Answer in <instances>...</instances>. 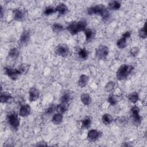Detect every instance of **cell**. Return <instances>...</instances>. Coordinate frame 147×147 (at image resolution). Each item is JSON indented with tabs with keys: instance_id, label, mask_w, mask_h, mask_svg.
<instances>
[{
	"instance_id": "12",
	"label": "cell",
	"mask_w": 147,
	"mask_h": 147,
	"mask_svg": "<svg viewBox=\"0 0 147 147\" xmlns=\"http://www.w3.org/2000/svg\"><path fill=\"white\" fill-rule=\"evenodd\" d=\"M31 112V107L30 106L28 105H23L20 109L19 110V115L22 117H25L28 116Z\"/></svg>"
},
{
	"instance_id": "2",
	"label": "cell",
	"mask_w": 147,
	"mask_h": 147,
	"mask_svg": "<svg viewBox=\"0 0 147 147\" xmlns=\"http://www.w3.org/2000/svg\"><path fill=\"white\" fill-rule=\"evenodd\" d=\"M87 25L86 21L81 20L69 23L67 26V29L72 35H76L80 32H84L86 29Z\"/></svg>"
},
{
	"instance_id": "21",
	"label": "cell",
	"mask_w": 147,
	"mask_h": 147,
	"mask_svg": "<svg viewBox=\"0 0 147 147\" xmlns=\"http://www.w3.org/2000/svg\"><path fill=\"white\" fill-rule=\"evenodd\" d=\"M63 116L61 113H56L53 115L52 118V122L55 125H59L63 121Z\"/></svg>"
},
{
	"instance_id": "6",
	"label": "cell",
	"mask_w": 147,
	"mask_h": 147,
	"mask_svg": "<svg viewBox=\"0 0 147 147\" xmlns=\"http://www.w3.org/2000/svg\"><path fill=\"white\" fill-rule=\"evenodd\" d=\"M109 52V48L106 45H100L95 49V56L99 59L103 60L107 57Z\"/></svg>"
},
{
	"instance_id": "10",
	"label": "cell",
	"mask_w": 147,
	"mask_h": 147,
	"mask_svg": "<svg viewBox=\"0 0 147 147\" xmlns=\"http://www.w3.org/2000/svg\"><path fill=\"white\" fill-rule=\"evenodd\" d=\"M40 96V92L38 89L34 87H31L29 90V99L30 102L36 100Z\"/></svg>"
},
{
	"instance_id": "22",
	"label": "cell",
	"mask_w": 147,
	"mask_h": 147,
	"mask_svg": "<svg viewBox=\"0 0 147 147\" xmlns=\"http://www.w3.org/2000/svg\"><path fill=\"white\" fill-rule=\"evenodd\" d=\"M80 99L82 102L86 106L90 105L91 102V98L88 94H83L80 96Z\"/></svg>"
},
{
	"instance_id": "9",
	"label": "cell",
	"mask_w": 147,
	"mask_h": 147,
	"mask_svg": "<svg viewBox=\"0 0 147 147\" xmlns=\"http://www.w3.org/2000/svg\"><path fill=\"white\" fill-rule=\"evenodd\" d=\"M30 34L28 30H24L21 34L20 40H19V44L21 46H24L26 45L30 40Z\"/></svg>"
},
{
	"instance_id": "30",
	"label": "cell",
	"mask_w": 147,
	"mask_h": 147,
	"mask_svg": "<svg viewBox=\"0 0 147 147\" xmlns=\"http://www.w3.org/2000/svg\"><path fill=\"white\" fill-rule=\"evenodd\" d=\"M52 29L55 33H59L63 30L64 28L61 24L59 23H55L53 24Z\"/></svg>"
},
{
	"instance_id": "26",
	"label": "cell",
	"mask_w": 147,
	"mask_h": 147,
	"mask_svg": "<svg viewBox=\"0 0 147 147\" xmlns=\"http://www.w3.org/2000/svg\"><path fill=\"white\" fill-rule=\"evenodd\" d=\"M91 125V119L89 117H85L82 121V127L84 129H88Z\"/></svg>"
},
{
	"instance_id": "34",
	"label": "cell",
	"mask_w": 147,
	"mask_h": 147,
	"mask_svg": "<svg viewBox=\"0 0 147 147\" xmlns=\"http://www.w3.org/2000/svg\"><path fill=\"white\" fill-rule=\"evenodd\" d=\"M56 106H55L54 105H51L45 111V114L47 115H50L53 113V112L56 110Z\"/></svg>"
},
{
	"instance_id": "15",
	"label": "cell",
	"mask_w": 147,
	"mask_h": 147,
	"mask_svg": "<svg viewBox=\"0 0 147 147\" xmlns=\"http://www.w3.org/2000/svg\"><path fill=\"white\" fill-rule=\"evenodd\" d=\"M88 80H89V77L86 75L83 74L79 78V79L78 80V85L80 87L83 88L87 86V84H88Z\"/></svg>"
},
{
	"instance_id": "3",
	"label": "cell",
	"mask_w": 147,
	"mask_h": 147,
	"mask_svg": "<svg viewBox=\"0 0 147 147\" xmlns=\"http://www.w3.org/2000/svg\"><path fill=\"white\" fill-rule=\"evenodd\" d=\"M134 69V67L131 65L123 64L117 70L116 77L118 80H122L126 79Z\"/></svg>"
},
{
	"instance_id": "4",
	"label": "cell",
	"mask_w": 147,
	"mask_h": 147,
	"mask_svg": "<svg viewBox=\"0 0 147 147\" xmlns=\"http://www.w3.org/2000/svg\"><path fill=\"white\" fill-rule=\"evenodd\" d=\"M25 69L24 66H21L18 68L5 67L4 68V72L5 74L11 79L16 80L25 71Z\"/></svg>"
},
{
	"instance_id": "18",
	"label": "cell",
	"mask_w": 147,
	"mask_h": 147,
	"mask_svg": "<svg viewBox=\"0 0 147 147\" xmlns=\"http://www.w3.org/2000/svg\"><path fill=\"white\" fill-rule=\"evenodd\" d=\"M84 34L86 36V42L91 41L95 36V32L91 29H86L84 31Z\"/></svg>"
},
{
	"instance_id": "29",
	"label": "cell",
	"mask_w": 147,
	"mask_h": 147,
	"mask_svg": "<svg viewBox=\"0 0 147 147\" xmlns=\"http://www.w3.org/2000/svg\"><path fill=\"white\" fill-rule=\"evenodd\" d=\"M56 13V10H55V8L52 7V6H47L45 8L44 10V14L45 16H50L53 14V13Z\"/></svg>"
},
{
	"instance_id": "7",
	"label": "cell",
	"mask_w": 147,
	"mask_h": 147,
	"mask_svg": "<svg viewBox=\"0 0 147 147\" xmlns=\"http://www.w3.org/2000/svg\"><path fill=\"white\" fill-rule=\"evenodd\" d=\"M130 114L133 122L134 125H138L141 122V117L140 115V109L138 107L134 106L130 110Z\"/></svg>"
},
{
	"instance_id": "5",
	"label": "cell",
	"mask_w": 147,
	"mask_h": 147,
	"mask_svg": "<svg viewBox=\"0 0 147 147\" xmlns=\"http://www.w3.org/2000/svg\"><path fill=\"white\" fill-rule=\"evenodd\" d=\"M6 119L11 130H13V131H16L18 129L20 120L18 114L16 113L13 112L8 114L6 117Z\"/></svg>"
},
{
	"instance_id": "19",
	"label": "cell",
	"mask_w": 147,
	"mask_h": 147,
	"mask_svg": "<svg viewBox=\"0 0 147 147\" xmlns=\"http://www.w3.org/2000/svg\"><path fill=\"white\" fill-rule=\"evenodd\" d=\"M121 2L118 1H113L109 3V9L110 10H118L121 8Z\"/></svg>"
},
{
	"instance_id": "25",
	"label": "cell",
	"mask_w": 147,
	"mask_h": 147,
	"mask_svg": "<svg viewBox=\"0 0 147 147\" xmlns=\"http://www.w3.org/2000/svg\"><path fill=\"white\" fill-rule=\"evenodd\" d=\"M127 39L122 37L117 41V46L119 49H123L127 46Z\"/></svg>"
},
{
	"instance_id": "28",
	"label": "cell",
	"mask_w": 147,
	"mask_h": 147,
	"mask_svg": "<svg viewBox=\"0 0 147 147\" xmlns=\"http://www.w3.org/2000/svg\"><path fill=\"white\" fill-rule=\"evenodd\" d=\"M71 99V95L69 92H64L60 98V101L63 103H68Z\"/></svg>"
},
{
	"instance_id": "14",
	"label": "cell",
	"mask_w": 147,
	"mask_h": 147,
	"mask_svg": "<svg viewBox=\"0 0 147 147\" xmlns=\"http://www.w3.org/2000/svg\"><path fill=\"white\" fill-rule=\"evenodd\" d=\"M1 102L3 103H8L13 99L12 96L7 92H1Z\"/></svg>"
},
{
	"instance_id": "8",
	"label": "cell",
	"mask_w": 147,
	"mask_h": 147,
	"mask_svg": "<svg viewBox=\"0 0 147 147\" xmlns=\"http://www.w3.org/2000/svg\"><path fill=\"white\" fill-rule=\"evenodd\" d=\"M55 52L57 55L64 57L68 55L69 48L67 45L65 44H60L56 47Z\"/></svg>"
},
{
	"instance_id": "1",
	"label": "cell",
	"mask_w": 147,
	"mask_h": 147,
	"mask_svg": "<svg viewBox=\"0 0 147 147\" xmlns=\"http://www.w3.org/2000/svg\"><path fill=\"white\" fill-rule=\"evenodd\" d=\"M87 13L88 15L100 16L105 22H108L111 18L109 9L103 4H98L88 7L87 10Z\"/></svg>"
},
{
	"instance_id": "35",
	"label": "cell",
	"mask_w": 147,
	"mask_h": 147,
	"mask_svg": "<svg viewBox=\"0 0 147 147\" xmlns=\"http://www.w3.org/2000/svg\"><path fill=\"white\" fill-rule=\"evenodd\" d=\"M139 52V48L137 47H133L130 50V53L133 56H136Z\"/></svg>"
},
{
	"instance_id": "20",
	"label": "cell",
	"mask_w": 147,
	"mask_h": 147,
	"mask_svg": "<svg viewBox=\"0 0 147 147\" xmlns=\"http://www.w3.org/2000/svg\"><path fill=\"white\" fill-rule=\"evenodd\" d=\"M20 55V50L17 48H11L9 52H8V56L10 58L12 59H17Z\"/></svg>"
},
{
	"instance_id": "24",
	"label": "cell",
	"mask_w": 147,
	"mask_h": 147,
	"mask_svg": "<svg viewBox=\"0 0 147 147\" xmlns=\"http://www.w3.org/2000/svg\"><path fill=\"white\" fill-rule=\"evenodd\" d=\"M102 122L104 124L107 125L110 124L113 121V118L112 117V116L109 114H105L103 116H102Z\"/></svg>"
},
{
	"instance_id": "32",
	"label": "cell",
	"mask_w": 147,
	"mask_h": 147,
	"mask_svg": "<svg viewBox=\"0 0 147 147\" xmlns=\"http://www.w3.org/2000/svg\"><path fill=\"white\" fill-rule=\"evenodd\" d=\"M138 35L142 38H146V25L145 24L144 26L141 28L138 31Z\"/></svg>"
},
{
	"instance_id": "23",
	"label": "cell",
	"mask_w": 147,
	"mask_h": 147,
	"mask_svg": "<svg viewBox=\"0 0 147 147\" xmlns=\"http://www.w3.org/2000/svg\"><path fill=\"white\" fill-rule=\"evenodd\" d=\"M89 52L86 48H80L78 51V56L82 60H86L88 58Z\"/></svg>"
},
{
	"instance_id": "27",
	"label": "cell",
	"mask_w": 147,
	"mask_h": 147,
	"mask_svg": "<svg viewBox=\"0 0 147 147\" xmlns=\"http://www.w3.org/2000/svg\"><path fill=\"white\" fill-rule=\"evenodd\" d=\"M128 99L132 103H137L139 99V96L138 93H137L136 92H133L130 94L128 95Z\"/></svg>"
},
{
	"instance_id": "36",
	"label": "cell",
	"mask_w": 147,
	"mask_h": 147,
	"mask_svg": "<svg viewBox=\"0 0 147 147\" xmlns=\"http://www.w3.org/2000/svg\"><path fill=\"white\" fill-rule=\"evenodd\" d=\"M131 36V32L130 31H126L123 34H122V36L123 37L125 38L126 39H127L129 38H130Z\"/></svg>"
},
{
	"instance_id": "11",
	"label": "cell",
	"mask_w": 147,
	"mask_h": 147,
	"mask_svg": "<svg viewBox=\"0 0 147 147\" xmlns=\"http://www.w3.org/2000/svg\"><path fill=\"white\" fill-rule=\"evenodd\" d=\"M101 135V133L96 129L90 130L87 134V138L89 141L93 142L98 140Z\"/></svg>"
},
{
	"instance_id": "17",
	"label": "cell",
	"mask_w": 147,
	"mask_h": 147,
	"mask_svg": "<svg viewBox=\"0 0 147 147\" xmlns=\"http://www.w3.org/2000/svg\"><path fill=\"white\" fill-rule=\"evenodd\" d=\"M68 108V105L67 103H63L61 102L60 104L57 105L56 107V111H57L59 113H64L67 111Z\"/></svg>"
},
{
	"instance_id": "33",
	"label": "cell",
	"mask_w": 147,
	"mask_h": 147,
	"mask_svg": "<svg viewBox=\"0 0 147 147\" xmlns=\"http://www.w3.org/2000/svg\"><path fill=\"white\" fill-rule=\"evenodd\" d=\"M107 101L109 103L111 106H115L117 103V100L115 99V96L113 95H111L109 96Z\"/></svg>"
},
{
	"instance_id": "16",
	"label": "cell",
	"mask_w": 147,
	"mask_h": 147,
	"mask_svg": "<svg viewBox=\"0 0 147 147\" xmlns=\"http://www.w3.org/2000/svg\"><path fill=\"white\" fill-rule=\"evenodd\" d=\"M13 13H14V19L16 21H21L23 20V19L25 17L24 13L20 9H15L13 11Z\"/></svg>"
},
{
	"instance_id": "31",
	"label": "cell",
	"mask_w": 147,
	"mask_h": 147,
	"mask_svg": "<svg viewBox=\"0 0 147 147\" xmlns=\"http://www.w3.org/2000/svg\"><path fill=\"white\" fill-rule=\"evenodd\" d=\"M115 86V82H113V81L109 82L106 84V86H105V91H106V92H110V91H111L114 88Z\"/></svg>"
},
{
	"instance_id": "13",
	"label": "cell",
	"mask_w": 147,
	"mask_h": 147,
	"mask_svg": "<svg viewBox=\"0 0 147 147\" xmlns=\"http://www.w3.org/2000/svg\"><path fill=\"white\" fill-rule=\"evenodd\" d=\"M56 12H58L59 15H64L65 14L68 10V9L65 4L63 3H59L56 7H55Z\"/></svg>"
}]
</instances>
